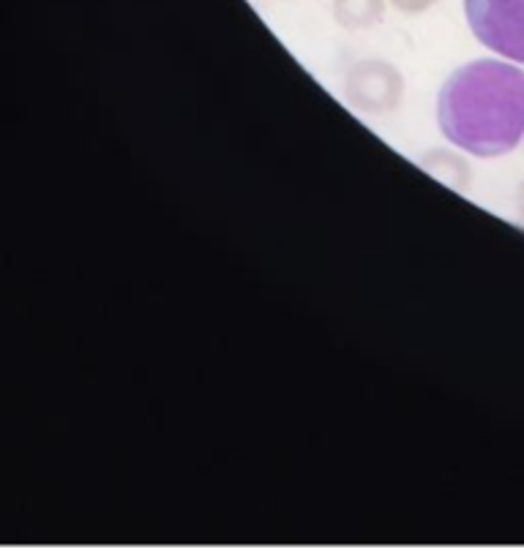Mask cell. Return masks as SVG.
<instances>
[{
    "label": "cell",
    "instance_id": "obj_1",
    "mask_svg": "<svg viewBox=\"0 0 524 558\" xmlns=\"http://www.w3.org/2000/svg\"><path fill=\"white\" fill-rule=\"evenodd\" d=\"M437 120L451 145L505 156L524 140V69L491 58L458 65L437 98Z\"/></svg>",
    "mask_w": 524,
    "mask_h": 558
},
{
    "label": "cell",
    "instance_id": "obj_2",
    "mask_svg": "<svg viewBox=\"0 0 524 558\" xmlns=\"http://www.w3.org/2000/svg\"><path fill=\"white\" fill-rule=\"evenodd\" d=\"M464 14L484 47L524 65V0H464Z\"/></svg>",
    "mask_w": 524,
    "mask_h": 558
},
{
    "label": "cell",
    "instance_id": "obj_3",
    "mask_svg": "<svg viewBox=\"0 0 524 558\" xmlns=\"http://www.w3.org/2000/svg\"><path fill=\"white\" fill-rule=\"evenodd\" d=\"M404 93V80L396 65L385 60H360L349 69L344 96L355 109L366 114H382L398 107Z\"/></svg>",
    "mask_w": 524,
    "mask_h": 558
},
{
    "label": "cell",
    "instance_id": "obj_4",
    "mask_svg": "<svg viewBox=\"0 0 524 558\" xmlns=\"http://www.w3.org/2000/svg\"><path fill=\"white\" fill-rule=\"evenodd\" d=\"M420 167H424L429 174H434L437 180H442L448 189L462 191V194L469 189V178H473V172H469V163L464 161L462 156H456L453 150L426 153V156L420 158Z\"/></svg>",
    "mask_w": 524,
    "mask_h": 558
},
{
    "label": "cell",
    "instance_id": "obj_5",
    "mask_svg": "<svg viewBox=\"0 0 524 558\" xmlns=\"http://www.w3.org/2000/svg\"><path fill=\"white\" fill-rule=\"evenodd\" d=\"M333 16L347 31L374 27L385 16V0H333Z\"/></svg>",
    "mask_w": 524,
    "mask_h": 558
},
{
    "label": "cell",
    "instance_id": "obj_6",
    "mask_svg": "<svg viewBox=\"0 0 524 558\" xmlns=\"http://www.w3.org/2000/svg\"><path fill=\"white\" fill-rule=\"evenodd\" d=\"M393 9H398L402 14H420V11L431 9L437 0H391Z\"/></svg>",
    "mask_w": 524,
    "mask_h": 558
},
{
    "label": "cell",
    "instance_id": "obj_7",
    "mask_svg": "<svg viewBox=\"0 0 524 558\" xmlns=\"http://www.w3.org/2000/svg\"><path fill=\"white\" fill-rule=\"evenodd\" d=\"M516 213H519V218L524 221V180L519 183V191H516Z\"/></svg>",
    "mask_w": 524,
    "mask_h": 558
}]
</instances>
